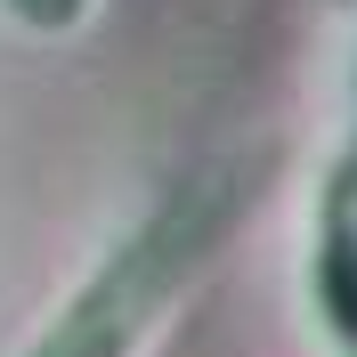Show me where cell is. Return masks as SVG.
Wrapping results in <instances>:
<instances>
[{
	"label": "cell",
	"instance_id": "7a4b0ae2",
	"mask_svg": "<svg viewBox=\"0 0 357 357\" xmlns=\"http://www.w3.org/2000/svg\"><path fill=\"white\" fill-rule=\"evenodd\" d=\"M317 301L333 317V333L357 349V155L325 187V244H317Z\"/></svg>",
	"mask_w": 357,
	"mask_h": 357
},
{
	"label": "cell",
	"instance_id": "6da1fadb",
	"mask_svg": "<svg viewBox=\"0 0 357 357\" xmlns=\"http://www.w3.org/2000/svg\"><path fill=\"white\" fill-rule=\"evenodd\" d=\"M260 178H268V155L195 162V171L178 178L171 195H155V211L82 276V292L49 317V333L24 357H130L138 341L162 325V309L211 268V252L227 244V227L252 211Z\"/></svg>",
	"mask_w": 357,
	"mask_h": 357
},
{
	"label": "cell",
	"instance_id": "3957f363",
	"mask_svg": "<svg viewBox=\"0 0 357 357\" xmlns=\"http://www.w3.org/2000/svg\"><path fill=\"white\" fill-rule=\"evenodd\" d=\"M0 8H8L24 33H49V41H57V33H82L98 0H0Z\"/></svg>",
	"mask_w": 357,
	"mask_h": 357
}]
</instances>
